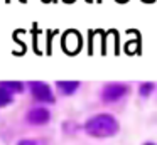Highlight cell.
<instances>
[{"label": "cell", "mask_w": 157, "mask_h": 145, "mask_svg": "<svg viewBox=\"0 0 157 145\" xmlns=\"http://www.w3.org/2000/svg\"><path fill=\"white\" fill-rule=\"evenodd\" d=\"M25 120H27V123L34 125V127H41V125L49 123L51 113H49V110L44 106H36V108H31V110L27 111Z\"/></svg>", "instance_id": "4"}, {"label": "cell", "mask_w": 157, "mask_h": 145, "mask_svg": "<svg viewBox=\"0 0 157 145\" xmlns=\"http://www.w3.org/2000/svg\"><path fill=\"white\" fill-rule=\"evenodd\" d=\"M10 103H14V94L9 90H5L4 86H0V108L7 106Z\"/></svg>", "instance_id": "7"}, {"label": "cell", "mask_w": 157, "mask_h": 145, "mask_svg": "<svg viewBox=\"0 0 157 145\" xmlns=\"http://www.w3.org/2000/svg\"><path fill=\"white\" fill-rule=\"evenodd\" d=\"M56 86H58V90L61 91L64 96H71V94H75L76 91H78L79 81H58Z\"/></svg>", "instance_id": "5"}, {"label": "cell", "mask_w": 157, "mask_h": 145, "mask_svg": "<svg viewBox=\"0 0 157 145\" xmlns=\"http://www.w3.org/2000/svg\"><path fill=\"white\" fill-rule=\"evenodd\" d=\"M144 145H155V143H144Z\"/></svg>", "instance_id": "10"}, {"label": "cell", "mask_w": 157, "mask_h": 145, "mask_svg": "<svg viewBox=\"0 0 157 145\" xmlns=\"http://www.w3.org/2000/svg\"><path fill=\"white\" fill-rule=\"evenodd\" d=\"M120 130V125L117 121V118L113 115L108 113H100L91 116L85 123V132L91 137L96 138H106L117 135V132Z\"/></svg>", "instance_id": "1"}, {"label": "cell", "mask_w": 157, "mask_h": 145, "mask_svg": "<svg viewBox=\"0 0 157 145\" xmlns=\"http://www.w3.org/2000/svg\"><path fill=\"white\" fill-rule=\"evenodd\" d=\"M17 145H48V143L41 138H22V140L17 142Z\"/></svg>", "instance_id": "9"}, {"label": "cell", "mask_w": 157, "mask_h": 145, "mask_svg": "<svg viewBox=\"0 0 157 145\" xmlns=\"http://www.w3.org/2000/svg\"><path fill=\"white\" fill-rule=\"evenodd\" d=\"M0 86H4L5 90H9L12 94H17V93L24 91V83H21V81H2Z\"/></svg>", "instance_id": "6"}, {"label": "cell", "mask_w": 157, "mask_h": 145, "mask_svg": "<svg viewBox=\"0 0 157 145\" xmlns=\"http://www.w3.org/2000/svg\"><path fill=\"white\" fill-rule=\"evenodd\" d=\"M154 88H155V84L150 83V81L142 83V84L139 86V94H140V96H144V98H147V96H149V94L154 91Z\"/></svg>", "instance_id": "8"}, {"label": "cell", "mask_w": 157, "mask_h": 145, "mask_svg": "<svg viewBox=\"0 0 157 145\" xmlns=\"http://www.w3.org/2000/svg\"><path fill=\"white\" fill-rule=\"evenodd\" d=\"M29 90H31V94L36 101L39 103H49L52 105L56 101L54 93H52L51 86L44 81H31L29 83Z\"/></svg>", "instance_id": "2"}, {"label": "cell", "mask_w": 157, "mask_h": 145, "mask_svg": "<svg viewBox=\"0 0 157 145\" xmlns=\"http://www.w3.org/2000/svg\"><path fill=\"white\" fill-rule=\"evenodd\" d=\"M128 93V86L123 83H108L101 90V100L103 103H117Z\"/></svg>", "instance_id": "3"}]
</instances>
